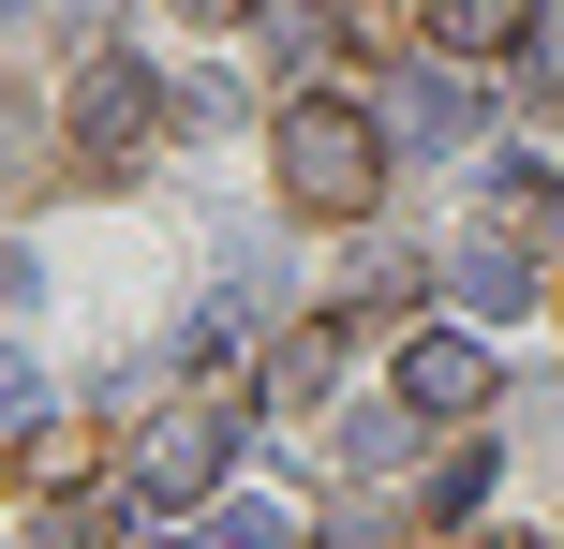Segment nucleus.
Returning <instances> with one entry per match:
<instances>
[{"label":"nucleus","instance_id":"obj_1","mask_svg":"<svg viewBox=\"0 0 564 549\" xmlns=\"http://www.w3.org/2000/svg\"><path fill=\"white\" fill-rule=\"evenodd\" d=\"M268 164H282V208L297 223H371V194H387V134L357 105H327V89H297L268 119Z\"/></svg>","mask_w":564,"mask_h":549},{"label":"nucleus","instance_id":"obj_2","mask_svg":"<svg viewBox=\"0 0 564 549\" xmlns=\"http://www.w3.org/2000/svg\"><path fill=\"white\" fill-rule=\"evenodd\" d=\"M59 134H75V164H89V178H134L149 149L178 134V89L149 75V59H119V45H89L75 75H59Z\"/></svg>","mask_w":564,"mask_h":549},{"label":"nucleus","instance_id":"obj_3","mask_svg":"<svg viewBox=\"0 0 564 549\" xmlns=\"http://www.w3.org/2000/svg\"><path fill=\"white\" fill-rule=\"evenodd\" d=\"M238 446H253V416H238L224 386H208V402H164L149 446H134V505H178V520H194V505L238 475Z\"/></svg>","mask_w":564,"mask_h":549},{"label":"nucleus","instance_id":"obj_4","mask_svg":"<svg viewBox=\"0 0 564 549\" xmlns=\"http://www.w3.org/2000/svg\"><path fill=\"white\" fill-rule=\"evenodd\" d=\"M59 149H75V134L45 119V89L0 75V208H45V194H59Z\"/></svg>","mask_w":564,"mask_h":549},{"label":"nucleus","instance_id":"obj_5","mask_svg":"<svg viewBox=\"0 0 564 549\" xmlns=\"http://www.w3.org/2000/svg\"><path fill=\"white\" fill-rule=\"evenodd\" d=\"M446 283L476 297L490 327H520V312H535V238H506V223H476V238H446Z\"/></svg>","mask_w":564,"mask_h":549},{"label":"nucleus","instance_id":"obj_6","mask_svg":"<svg viewBox=\"0 0 564 549\" xmlns=\"http://www.w3.org/2000/svg\"><path fill=\"white\" fill-rule=\"evenodd\" d=\"M431 59H520L535 45V0H416Z\"/></svg>","mask_w":564,"mask_h":549},{"label":"nucleus","instance_id":"obj_7","mask_svg":"<svg viewBox=\"0 0 564 549\" xmlns=\"http://www.w3.org/2000/svg\"><path fill=\"white\" fill-rule=\"evenodd\" d=\"M401 402H416V416H476L490 402V342H446V327L401 342Z\"/></svg>","mask_w":564,"mask_h":549},{"label":"nucleus","instance_id":"obj_8","mask_svg":"<svg viewBox=\"0 0 564 549\" xmlns=\"http://www.w3.org/2000/svg\"><path fill=\"white\" fill-rule=\"evenodd\" d=\"M476 119H490V89H476V75H446V59H431L416 89H401V149H460Z\"/></svg>","mask_w":564,"mask_h":549},{"label":"nucleus","instance_id":"obj_9","mask_svg":"<svg viewBox=\"0 0 564 549\" xmlns=\"http://www.w3.org/2000/svg\"><path fill=\"white\" fill-rule=\"evenodd\" d=\"M401 446H416V402H357V416H341V446L312 431V461H341V475H387Z\"/></svg>","mask_w":564,"mask_h":549},{"label":"nucleus","instance_id":"obj_10","mask_svg":"<svg viewBox=\"0 0 564 549\" xmlns=\"http://www.w3.org/2000/svg\"><path fill=\"white\" fill-rule=\"evenodd\" d=\"M416 283H431V267H416V238H357V253H341V297H357V312H401Z\"/></svg>","mask_w":564,"mask_h":549},{"label":"nucleus","instance_id":"obj_11","mask_svg":"<svg viewBox=\"0 0 564 549\" xmlns=\"http://www.w3.org/2000/svg\"><path fill=\"white\" fill-rule=\"evenodd\" d=\"M327 372H341V312H327V327H297V342L268 356V402H282V416H312V402H327Z\"/></svg>","mask_w":564,"mask_h":549},{"label":"nucleus","instance_id":"obj_12","mask_svg":"<svg viewBox=\"0 0 564 549\" xmlns=\"http://www.w3.org/2000/svg\"><path fill=\"white\" fill-rule=\"evenodd\" d=\"M490 223L506 238H564V178L550 164H490Z\"/></svg>","mask_w":564,"mask_h":549},{"label":"nucleus","instance_id":"obj_13","mask_svg":"<svg viewBox=\"0 0 564 549\" xmlns=\"http://www.w3.org/2000/svg\"><path fill=\"white\" fill-rule=\"evenodd\" d=\"M119 520H105V491H30V535L15 549H105Z\"/></svg>","mask_w":564,"mask_h":549},{"label":"nucleus","instance_id":"obj_14","mask_svg":"<svg viewBox=\"0 0 564 549\" xmlns=\"http://www.w3.org/2000/svg\"><path fill=\"white\" fill-rule=\"evenodd\" d=\"M194 549H297L282 505H194Z\"/></svg>","mask_w":564,"mask_h":549},{"label":"nucleus","instance_id":"obj_15","mask_svg":"<svg viewBox=\"0 0 564 549\" xmlns=\"http://www.w3.org/2000/svg\"><path fill=\"white\" fill-rule=\"evenodd\" d=\"M341 59H357V30H341V15H312V0H297V15H282V75H341Z\"/></svg>","mask_w":564,"mask_h":549},{"label":"nucleus","instance_id":"obj_16","mask_svg":"<svg viewBox=\"0 0 564 549\" xmlns=\"http://www.w3.org/2000/svg\"><path fill=\"white\" fill-rule=\"evenodd\" d=\"M520 105L564 119V15H535V45H520Z\"/></svg>","mask_w":564,"mask_h":549},{"label":"nucleus","instance_id":"obj_17","mask_svg":"<svg viewBox=\"0 0 564 549\" xmlns=\"http://www.w3.org/2000/svg\"><path fill=\"white\" fill-rule=\"evenodd\" d=\"M476 491H490V446H446V461L416 475V505H431V520H446V505H476Z\"/></svg>","mask_w":564,"mask_h":549},{"label":"nucleus","instance_id":"obj_18","mask_svg":"<svg viewBox=\"0 0 564 549\" xmlns=\"http://www.w3.org/2000/svg\"><path fill=\"white\" fill-rule=\"evenodd\" d=\"M327 549H416V520L401 505H327Z\"/></svg>","mask_w":564,"mask_h":549},{"label":"nucleus","instance_id":"obj_19","mask_svg":"<svg viewBox=\"0 0 564 549\" xmlns=\"http://www.w3.org/2000/svg\"><path fill=\"white\" fill-rule=\"evenodd\" d=\"M30 491H89V431H45V446H30Z\"/></svg>","mask_w":564,"mask_h":549},{"label":"nucleus","instance_id":"obj_20","mask_svg":"<svg viewBox=\"0 0 564 549\" xmlns=\"http://www.w3.org/2000/svg\"><path fill=\"white\" fill-rule=\"evenodd\" d=\"M149 15H164V30H253L268 0H149Z\"/></svg>","mask_w":564,"mask_h":549},{"label":"nucleus","instance_id":"obj_21","mask_svg":"<svg viewBox=\"0 0 564 549\" xmlns=\"http://www.w3.org/2000/svg\"><path fill=\"white\" fill-rule=\"evenodd\" d=\"M0 416H45V372L30 356H0Z\"/></svg>","mask_w":564,"mask_h":549},{"label":"nucleus","instance_id":"obj_22","mask_svg":"<svg viewBox=\"0 0 564 549\" xmlns=\"http://www.w3.org/2000/svg\"><path fill=\"white\" fill-rule=\"evenodd\" d=\"M460 549H535V535H506V520H490V535H460Z\"/></svg>","mask_w":564,"mask_h":549}]
</instances>
